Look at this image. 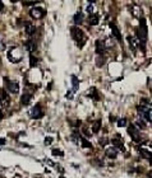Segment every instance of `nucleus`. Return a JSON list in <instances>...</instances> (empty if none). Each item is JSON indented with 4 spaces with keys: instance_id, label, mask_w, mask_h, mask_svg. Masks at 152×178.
I'll use <instances>...</instances> for the list:
<instances>
[{
    "instance_id": "412c9836",
    "label": "nucleus",
    "mask_w": 152,
    "mask_h": 178,
    "mask_svg": "<svg viewBox=\"0 0 152 178\" xmlns=\"http://www.w3.org/2000/svg\"><path fill=\"white\" fill-rule=\"evenodd\" d=\"M26 47H27V50L30 51V52H33V51L36 50V43L33 42L32 40H30V41H28V42L26 43Z\"/></svg>"
},
{
    "instance_id": "6e6552de",
    "label": "nucleus",
    "mask_w": 152,
    "mask_h": 178,
    "mask_svg": "<svg viewBox=\"0 0 152 178\" xmlns=\"http://www.w3.org/2000/svg\"><path fill=\"white\" fill-rule=\"evenodd\" d=\"M30 116L33 118V120H39V118H41L42 116H44V111H42V108H41V106H35L31 111H30Z\"/></svg>"
},
{
    "instance_id": "ddd939ff",
    "label": "nucleus",
    "mask_w": 152,
    "mask_h": 178,
    "mask_svg": "<svg viewBox=\"0 0 152 178\" xmlns=\"http://www.w3.org/2000/svg\"><path fill=\"white\" fill-rule=\"evenodd\" d=\"M95 46H96V52L98 55H104V52L106 51V47L104 45V41L102 40H97L95 42Z\"/></svg>"
},
{
    "instance_id": "c9c22d12",
    "label": "nucleus",
    "mask_w": 152,
    "mask_h": 178,
    "mask_svg": "<svg viewBox=\"0 0 152 178\" xmlns=\"http://www.w3.org/2000/svg\"><path fill=\"white\" fill-rule=\"evenodd\" d=\"M4 10V4H3V1H0V12H3Z\"/></svg>"
},
{
    "instance_id": "473e14b6",
    "label": "nucleus",
    "mask_w": 152,
    "mask_h": 178,
    "mask_svg": "<svg viewBox=\"0 0 152 178\" xmlns=\"http://www.w3.org/2000/svg\"><path fill=\"white\" fill-rule=\"evenodd\" d=\"M53 143V137H46L45 139V145H50Z\"/></svg>"
},
{
    "instance_id": "393cba45",
    "label": "nucleus",
    "mask_w": 152,
    "mask_h": 178,
    "mask_svg": "<svg viewBox=\"0 0 152 178\" xmlns=\"http://www.w3.org/2000/svg\"><path fill=\"white\" fill-rule=\"evenodd\" d=\"M104 64H105V57H104L102 55H98L97 60H96V65L97 66H102Z\"/></svg>"
},
{
    "instance_id": "f03ea898",
    "label": "nucleus",
    "mask_w": 152,
    "mask_h": 178,
    "mask_svg": "<svg viewBox=\"0 0 152 178\" xmlns=\"http://www.w3.org/2000/svg\"><path fill=\"white\" fill-rule=\"evenodd\" d=\"M72 36L74 38V41L77 42V45L79 49H82V47L84 46V43L87 42V36L83 33L82 30H79L78 27H72Z\"/></svg>"
},
{
    "instance_id": "4c0bfd02",
    "label": "nucleus",
    "mask_w": 152,
    "mask_h": 178,
    "mask_svg": "<svg viewBox=\"0 0 152 178\" xmlns=\"http://www.w3.org/2000/svg\"><path fill=\"white\" fill-rule=\"evenodd\" d=\"M3 117H4V113H3V111L0 109V121H1V120H3Z\"/></svg>"
},
{
    "instance_id": "cd10ccee",
    "label": "nucleus",
    "mask_w": 152,
    "mask_h": 178,
    "mask_svg": "<svg viewBox=\"0 0 152 178\" xmlns=\"http://www.w3.org/2000/svg\"><path fill=\"white\" fill-rule=\"evenodd\" d=\"M118 126H119V127H125L127 126V120L125 118L119 120V121H118Z\"/></svg>"
},
{
    "instance_id": "72a5a7b5",
    "label": "nucleus",
    "mask_w": 152,
    "mask_h": 178,
    "mask_svg": "<svg viewBox=\"0 0 152 178\" xmlns=\"http://www.w3.org/2000/svg\"><path fill=\"white\" fill-rule=\"evenodd\" d=\"M36 4L37 3H35V1H25V3H23V5H28V7H30V5H36Z\"/></svg>"
},
{
    "instance_id": "4468645a",
    "label": "nucleus",
    "mask_w": 152,
    "mask_h": 178,
    "mask_svg": "<svg viewBox=\"0 0 152 178\" xmlns=\"http://www.w3.org/2000/svg\"><path fill=\"white\" fill-rule=\"evenodd\" d=\"M130 13H132L136 18L142 17V9H141V7H138V5H133V7H130Z\"/></svg>"
},
{
    "instance_id": "9b49d317",
    "label": "nucleus",
    "mask_w": 152,
    "mask_h": 178,
    "mask_svg": "<svg viewBox=\"0 0 152 178\" xmlns=\"http://www.w3.org/2000/svg\"><path fill=\"white\" fill-rule=\"evenodd\" d=\"M105 154L107 158H111V159H115V158L118 157V154H119V150L118 149H115L114 146H107L105 149Z\"/></svg>"
},
{
    "instance_id": "39448f33",
    "label": "nucleus",
    "mask_w": 152,
    "mask_h": 178,
    "mask_svg": "<svg viewBox=\"0 0 152 178\" xmlns=\"http://www.w3.org/2000/svg\"><path fill=\"white\" fill-rule=\"evenodd\" d=\"M128 134H129V136L132 137V140L134 143H142L141 141V134H139V130L137 129L134 125H129V127H128Z\"/></svg>"
},
{
    "instance_id": "423d86ee",
    "label": "nucleus",
    "mask_w": 152,
    "mask_h": 178,
    "mask_svg": "<svg viewBox=\"0 0 152 178\" xmlns=\"http://www.w3.org/2000/svg\"><path fill=\"white\" fill-rule=\"evenodd\" d=\"M139 154L146 159H151V143H145L142 144V146L139 148Z\"/></svg>"
},
{
    "instance_id": "dca6fc26",
    "label": "nucleus",
    "mask_w": 152,
    "mask_h": 178,
    "mask_svg": "<svg viewBox=\"0 0 152 178\" xmlns=\"http://www.w3.org/2000/svg\"><path fill=\"white\" fill-rule=\"evenodd\" d=\"M98 22H100V16H98V14H92V16L89 17V19H88V24L89 26H97Z\"/></svg>"
},
{
    "instance_id": "1a4fd4ad",
    "label": "nucleus",
    "mask_w": 152,
    "mask_h": 178,
    "mask_svg": "<svg viewBox=\"0 0 152 178\" xmlns=\"http://www.w3.org/2000/svg\"><path fill=\"white\" fill-rule=\"evenodd\" d=\"M5 80V84L8 86V90L10 93H14V94H17L18 92H19V85H18L17 81H13V80H8L7 78L4 79Z\"/></svg>"
},
{
    "instance_id": "0eeeda50",
    "label": "nucleus",
    "mask_w": 152,
    "mask_h": 178,
    "mask_svg": "<svg viewBox=\"0 0 152 178\" xmlns=\"http://www.w3.org/2000/svg\"><path fill=\"white\" fill-rule=\"evenodd\" d=\"M46 14L45 12V9H42V8H39V7H35V8H32L31 9V12H30V16L33 18V19H41L42 17H44Z\"/></svg>"
},
{
    "instance_id": "9d476101",
    "label": "nucleus",
    "mask_w": 152,
    "mask_h": 178,
    "mask_svg": "<svg viewBox=\"0 0 152 178\" xmlns=\"http://www.w3.org/2000/svg\"><path fill=\"white\" fill-rule=\"evenodd\" d=\"M9 103H10L9 95L7 94L5 90L0 89V106H1V107H5V106H9Z\"/></svg>"
},
{
    "instance_id": "4be33fe9",
    "label": "nucleus",
    "mask_w": 152,
    "mask_h": 178,
    "mask_svg": "<svg viewBox=\"0 0 152 178\" xmlns=\"http://www.w3.org/2000/svg\"><path fill=\"white\" fill-rule=\"evenodd\" d=\"M111 27V31H113V33H114V36H115L118 40H120V32L118 31V28H116V26L114 24V23H110V24H109Z\"/></svg>"
},
{
    "instance_id": "f257e3e1",
    "label": "nucleus",
    "mask_w": 152,
    "mask_h": 178,
    "mask_svg": "<svg viewBox=\"0 0 152 178\" xmlns=\"http://www.w3.org/2000/svg\"><path fill=\"white\" fill-rule=\"evenodd\" d=\"M138 112L141 113V116L143 117L146 122L151 123V102H148L147 99H142V102L138 106Z\"/></svg>"
},
{
    "instance_id": "c756f323",
    "label": "nucleus",
    "mask_w": 152,
    "mask_h": 178,
    "mask_svg": "<svg viewBox=\"0 0 152 178\" xmlns=\"http://www.w3.org/2000/svg\"><path fill=\"white\" fill-rule=\"evenodd\" d=\"M136 125H137V126H138V127H137V129H145L146 127V123H143V122H142V121H139V120H138V121H136Z\"/></svg>"
},
{
    "instance_id": "f3484780",
    "label": "nucleus",
    "mask_w": 152,
    "mask_h": 178,
    "mask_svg": "<svg viewBox=\"0 0 152 178\" xmlns=\"http://www.w3.org/2000/svg\"><path fill=\"white\" fill-rule=\"evenodd\" d=\"M128 40H129V43H130L133 51H136V50L139 47V42H138V40H137L136 37H132V36H130V37H128Z\"/></svg>"
},
{
    "instance_id": "f8f14e48",
    "label": "nucleus",
    "mask_w": 152,
    "mask_h": 178,
    "mask_svg": "<svg viewBox=\"0 0 152 178\" xmlns=\"http://www.w3.org/2000/svg\"><path fill=\"white\" fill-rule=\"evenodd\" d=\"M111 141H113V145H114V148H115V149H118V150H119V149H120V150H124V143H123V139L120 136L116 135Z\"/></svg>"
},
{
    "instance_id": "7ed1b4c3",
    "label": "nucleus",
    "mask_w": 152,
    "mask_h": 178,
    "mask_svg": "<svg viewBox=\"0 0 152 178\" xmlns=\"http://www.w3.org/2000/svg\"><path fill=\"white\" fill-rule=\"evenodd\" d=\"M8 59L10 60L13 64H17L23 59V52L18 49V47H12L8 52Z\"/></svg>"
},
{
    "instance_id": "f704fd0d",
    "label": "nucleus",
    "mask_w": 152,
    "mask_h": 178,
    "mask_svg": "<svg viewBox=\"0 0 152 178\" xmlns=\"http://www.w3.org/2000/svg\"><path fill=\"white\" fill-rule=\"evenodd\" d=\"M4 49H5V45H4L3 40H1V38H0V51H3Z\"/></svg>"
},
{
    "instance_id": "2eb2a0df",
    "label": "nucleus",
    "mask_w": 152,
    "mask_h": 178,
    "mask_svg": "<svg viewBox=\"0 0 152 178\" xmlns=\"http://www.w3.org/2000/svg\"><path fill=\"white\" fill-rule=\"evenodd\" d=\"M26 33L27 36H33L36 33V27L32 23H26Z\"/></svg>"
},
{
    "instance_id": "2f4dec72",
    "label": "nucleus",
    "mask_w": 152,
    "mask_h": 178,
    "mask_svg": "<svg viewBox=\"0 0 152 178\" xmlns=\"http://www.w3.org/2000/svg\"><path fill=\"white\" fill-rule=\"evenodd\" d=\"M72 140H73L75 144H78V143H79V141H78V140H79V135H77V134H73V135H72Z\"/></svg>"
},
{
    "instance_id": "6ab92c4d",
    "label": "nucleus",
    "mask_w": 152,
    "mask_h": 178,
    "mask_svg": "<svg viewBox=\"0 0 152 178\" xmlns=\"http://www.w3.org/2000/svg\"><path fill=\"white\" fill-rule=\"evenodd\" d=\"M83 13L82 12H78V13H75V16H74V23L75 24H80V23L83 22Z\"/></svg>"
},
{
    "instance_id": "aec40b11",
    "label": "nucleus",
    "mask_w": 152,
    "mask_h": 178,
    "mask_svg": "<svg viewBox=\"0 0 152 178\" xmlns=\"http://www.w3.org/2000/svg\"><path fill=\"white\" fill-rule=\"evenodd\" d=\"M86 12L88 14H91V16H92V14H96V13H95V12H96V4H95V3H89L88 5H87Z\"/></svg>"
},
{
    "instance_id": "c85d7f7f",
    "label": "nucleus",
    "mask_w": 152,
    "mask_h": 178,
    "mask_svg": "<svg viewBox=\"0 0 152 178\" xmlns=\"http://www.w3.org/2000/svg\"><path fill=\"white\" fill-rule=\"evenodd\" d=\"M53 155H59V157H63V155H64V153L61 151V150H59V149H54V150H53Z\"/></svg>"
},
{
    "instance_id": "a211bd4d",
    "label": "nucleus",
    "mask_w": 152,
    "mask_h": 178,
    "mask_svg": "<svg viewBox=\"0 0 152 178\" xmlns=\"http://www.w3.org/2000/svg\"><path fill=\"white\" fill-rule=\"evenodd\" d=\"M31 99H32V93H25L22 95V98H21L22 104H28L31 102Z\"/></svg>"
},
{
    "instance_id": "58836bf2",
    "label": "nucleus",
    "mask_w": 152,
    "mask_h": 178,
    "mask_svg": "<svg viewBox=\"0 0 152 178\" xmlns=\"http://www.w3.org/2000/svg\"><path fill=\"white\" fill-rule=\"evenodd\" d=\"M0 107H1V106H0Z\"/></svg>"
},
{
    "instance_id": "20e7f679",
    "label": "nucleus",
    "mask_w": 152,
    "mask_h": 178,
    "mask_svg": "<svg viewBox=\"0 0 152 178\" xmlns=\"http://www.w3.org/2000/svg\"><path fill=\"white\" fill-rule=\"evenodd\" d=\"M141 27L137 30V40H138L139 45H145L147 41V27L143 19H141Z\"/></svg>"
},
{
    "instance_id": "a878e982",
    "label": "nucleus",
    "mask_w": 152,
    "mask_h": 178,
    "mask_svg": "<svg viewBox=\"0 0 152 178\" xmlns=\"http://www.w3.org/2000/svg\"><path fill=\"white\" fill-rule=\"evenodd\" d=\"M87 95H88V97H93L95 99H98V97L96 95V88H91V89H89V92L87 93Z\"/></svg>"
},
{
    "instance_id": "b1692460",
    "label": "nucleus",
    "mask_w": 152,
    "mask_h": 178,
    "mask_svg": "<svg viewBox=\"0 0 152 178\" xmlns=\"http://www.w3.org/2000/svg\"><path fill=\"white\" fill-rule=\"evenodd\" d=\"M100 127H101V121H100V120H97V121H95L93 126H92V131H93V132H97L98 130H100Z\"/></svg>"
},
{
    "instance_id": "bb28decb",
    "label": "nucleus",
    "mask_w": 152,
    "mask_h": 178,
    "mask_svg": "<svg viewBox=\"0 0 152 178\" xmlns=\"http://www.w3.org/2000/svg\"><path fill=\"white\" fill-rule=\"evenodd\" d=\"M80 141H82L80 144H82V146H83V148H92L91 143H89V141H87L86 139H82V140H80Z\"/></svg>"
},
{
    "instance_id": "e433bc0d",
    "label": "nucleus",
    "mask_w": 152,
    "mask_h": 178,
    "mask_svg": "<svg viewBox=\"0 0 152 178\" xmlns=\"http://www.w3.org/2000/svg\"><path fill=\"white\" fill-rule=\"evenodd\" d=\"M5 144V139H0V145H4Z\"/></svg>"
},
{
    "instance_id": "5701e85b",
    "label": "nucleus",
    "mask_w": 152,
    "mask_h": 178,
    "mask_svg": "<svg viewBox=\"0 0 152 178\" xmlns=\"http://www.w3.org/2000/svg\"><path fill=\"white\" fill-rule=\"evenodd\" d=\"M72 81H73V89H72V92L73 93H75V92H77V89H78V85H79V81H78V79H77V76H72Z\"/></svg>"
},
{
    "instance_id": "7c9ffc66",
    "label": "nucleus",
    "mask_w": 152,
    "mask_h": 178,
    "mask_svg": "<svg viewBox=\"0 0 152 178\" xmlns=\"http://www.w3.org/2000/svg\"><path fill=\"white\" fill-rule=\"evenodd\" d=\"M30 59H31V66H36L37 65V59L33 55L30 56Z\"/></svg>"
}]
</instances>
